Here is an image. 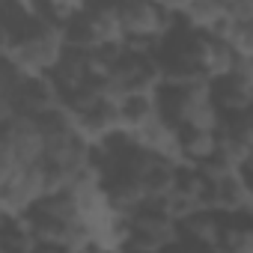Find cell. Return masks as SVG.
Masks as SVG:
<instances>
[{"instance_id":"1","label":"cell","mask_w":253,"mask_h":253,"mask_svg":"<svg viewBox=\"0 0 253 253\" xmlns=\"http://www.w3.org/2000/svg\"><path fill=\"white\" fill-rule=\"evenodd\" d=\"M3 57L15 72L27 78H45L66 57L63 27L48 21L39 9V15L21 27H3Z\"/></svg>"},{"instance_id":"2","label":"cell","mask_w":253,"mask_h":253,"mask_svg":"<svg viewBox=\"0 0 253 253\" xmlns=\"http://www.w3.org/2000/svg\"><path fill=\"white\" fill-rule=\"evenodd\" d=\"M158 51H134V48H119L113 54V66L104 78L110 98L125 101V98H143V95H158L164 89V75L158 66Z\"/></svg>"},{"instance_id":"3","label":"cell","mask_w":253,"mask_h":253,"mask_svg":"<svg viewBox=\"0 0 253 253\" xmlns=\"http://www.w3.org/2000/svg\"><path fill=\"white\" fill-rule=\"evenodd\" d=\"M161 116L176 125V128H209L220 131L223 128V113L214 104L211 84H197V86H164L161 95Z\"/></svg>"},{"instance_id":"4","label":"cell","mask_w":253,"mask_h":253,"mask_svg":"<svg viewBox=\"0 0 253 253\" xmlns=\"http://www.w3.org/2000/svg\"><path fill=\"white\" fill-rule=\"evenodd\" d=\"M45 161V134L36 119L9 116L3 119V137H0V182L12 179L18 170Z\"/></svg>"},{"instance_id":"5","label":"cell","mask_w":253,"mask_h":253,"mask_svg":"<svg viewBox=\"0 0 253 253\" xmlns=\"http://www.w3.org/2000/svg\"><path fill=\"white\" fill-rule=\"evenodd\" d=\"M179 241L182 226L155 206H146L128 217V253H170Z\"/></svg>"},{"instance_id":"6","label":"cell","mask_w":253,"mask_h":253,"mask_svg":"<svg viewBox=\"0 0 253 253\" xmlns=\"http://www.w3.org/2000/svg\"><path fill=\"white\" fill-rule=\"evenodd\" d=\"M209 211H217L226 220L253 217V179L247 176V170L232 173L229 179L211 185V191H209Z\"/></svg>"},{"instance_id":"7","label":"cell","mask_w":253,"mask_h":253,"mask_svg":"<svg viewBox=\"0 0 253 253\" xmlns=\"http://www.w3.org/2000/svg\"><path fill=\"white\" fill-rule=\"evenodd\" d=\"M179 24L191 33L200 36H214L229 18H226V3L217 0H194V3H170Z\"/></svg>"},{"instance_id":"8","label":"cell","mask_w":253,"mask_h":253,"mask_svg":"<svg viewBox=\"0 0 253 253\" xmlns=\"http://www.w3.org/2000/svg\"><path fill=\"white\" fill-rule=\"evenodd\" d=\"M197 54H200V69H203V75H206L209 84H217V81L235 75V69H238L235 48L229 42L217 39V36H200Z\"/></svg>"},{"instance_id":"9","label":"cell","mask_w":253,"mask_h":253,"mask_svg":"<svg viewBox=\"0 0 253 253\" xmlns=\"http://www.w3.org/2000/svg\"><path fill=\"white\" fill-rule=\"evenodd\" d=\"M211 95H214V104L223 113V119H232V116L253 110V81L241 72L211 84Z\"/></svg>"},{"instance_id":"10","label":"cell","mask_w":253,"mask_h":253,"mask_svg":"<svg viewBox=\"0 0 253 253\" xmlns=\"http://www.w3.org/2000/svg\"><path fill=\"white\" fill-rule=\"evenodd\" d=\"M226 226H229V220H226L223 214L203 209V211L191 214V217L182 223V241H191V244H200V247H206V250H217V253H220Z\"/></svg>"},{"instance_id":"11","label":"cell","mask_w":253,"mask_h":253,"mask_svg":"<svg viewBox=\"0 0 253 253\" xmlns=\"http://www.w3.org/2000/svg\"><path fill=\"white\" fill-rule=\"evenodd\" d=\"M217 143H220V131H209V128H182V131H179L182 164H185V167H203L206 161H211V158L217 155Z\"/></svg>"},{"instance_id":"12","label":"cell","mask_w":253,"mask_h":253,"mask_svg":"<svg viewBox=\"0 0 253 253\" xmlns=\"http://www.w3.org/2000/svg\"><path fill=\"white\" fill-rule=\"evenodd\" d=\"M51 81H54L60 98H66V95H72L75 89H81L86 81H92V72H89V54L66 51V57L60 60V66L51 72Z\"/></svg>"},{"instance_id":"13","label":"cell","mask_w":253,"mask_h":253,"mask_svg":"<svg viewBox=\"0 0 253 253\" xmlns=\"http://www.w3.org/2000/svg\"><path fill=\"white\" fill-rule=\"evenodd\" d=\"M39 241L33 235L30 217H3V253H36Z\"/></svg>"},{"instance_id":"14","label":"cell","mask_w":253,"mask_h":253,"mask_svg":"<svg viewBox=\"0 0 253 253\" xmlns=\"http://www.w3.org/2000/svg\"><path fill=\"white\" fill-rule=\"evenodd\" d=\"M220 253H253V226L229 220L223 244H220Z\"/></svg>"},{"instance_id":"15","label":"cell","mask_w":253,"mask_h":253,"mask_svg":"<svg viewBox=\"0 0 253 253\" xmlns=\"http://www.w3.org/2000/svg\"><path fill=\"white\" fill-rule=\"evenodd\" d=\"M226 18L235 27L253 24V0H238V3H226Z\"/></svg>"},{"instance_id":"16","label":"cell","mask_w":253,"mask_h":253,"mask_svg":"<svg viewBox=\"0 0 253 253\" xmlns=\"http://www.w3.org/2000/svg\"><path fill=\"white\" fill-rule=\"evenodd\" d=\"M170 253H217V250H206V247H200V244H191V241H179Z\"/></svg>"}]
</instances>
